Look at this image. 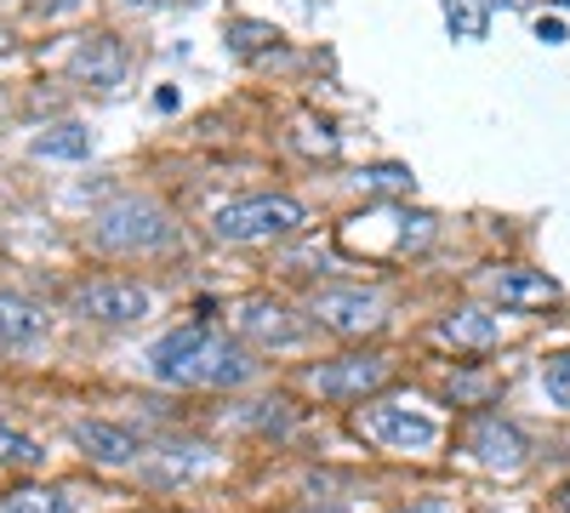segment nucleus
<instances>
[{"instance_id":"nucleus-1","label":"nucleus","mask_w":570,"mask_h":513,"mask_svg":"<svg viewBox=\"0 0 570 513\" xmlns=\"http://www.w3.org/2000/svg\"><path fill=\"white\" fill-rule=\"evenodd\" d=\"M149 371L171 388H240L252 377V359L212 325H177L149 348Z\"/></svg>"},{"instance_id":"nucleus-2","label":"nucleus","mask_w":570,"mask_h":513,"mask_svg":"<svg viewBox=\"0 0 570 513\" xmlns=\"http://www.w3.org/2000/svg\"><path fill=\"white\" fill-rule=\"evenodd\" d=\"M303 223H308V211H303V200H292V195H246V200H228V206L212 217L217 240H234V246L292 240Z\"/></svg>"},{"instance_id":"nucleus-3","label":"nucleus","mask_w":570,"mask_h":513,"mask_svg":"<svg viewBox=\"0 0 570 513\" xmlns=\"http://www.w3.org/2000/svg\"><path fill=\"white\" fill-rule=\"evenodd\" d=\"M91 235L104 251H160L171 240V217L155 200H115L109 211H98Z\"/></svg>"},{"instance_id":"nucleus-4","label":"nucleus","mask_w":570,"mask_h":513,"mask_svg":"<svg viewBox=\"0 0 570 513\" xmlns=\"http://www.w3.org/2000/svg\"><path fill=\"white\" fill-rule=\"evenodd\" d=\"M354 428L376 445H389V451H434V440H440L434 416H422L411 405H365L354 416Z\"/></svg>"},{"instance_id":"nucleus-5","label":"nucleus","mask_w":570,"mask_h":513,"mask_svg":"<svg viewBox=\"0 0 570 513\" xmlns=\"http://www.w3.org/2000/svg\"><path fill=\"white\" fill-rule=\"evenodd\" d=\"M314 319L337 337H365L383 325V297L365 292V286H325L314 297Z\"/></svg>"},{"instance_id":"nucleus-6","label":"nucleus","mask_w":570,"mask_h":513,"mask_svg":"<svg viewBox=\"0 0 570 513\" xmlns=\"http://www.w3.org/2000/svg\"><path fill=\"white\" fill-rule=\"evenodd\" d=\"M389 383V359L383 354H348V359H325L308 371V388L325 399H365L371 388Z\"/></svg>"},{"instance_id":"nucleus-7","label":"nucleus","mask_w":570,"mask_h":513,"mask_svg":"<svg viewBox=\"0 0 570 513\" xmlns=\"http://www.w3.org/2000/svg\"><path fill=\"white\" fill-rule=\"evenodd\" d=\"M75 308L86 319H98V325H131V319H142L155 308V297L142 286H131V279H98V286L75 292Z\"/></svg>"},{"instance_id":"nucleus-8","label":"nucleus","mask_w":570,"mask_h":513,"mask_svg":"<svg viewBox=\"0 0 570 513\" xmlns=\"http://www.w3.org/2000/svg\"><path fill=\"white\" fill-rule=\"evenodd\" d=\"M234 325H240V337H257V343H274V348L303 343V319L285 308V303H274V297H252V303H240Z\"/></svg>"},{"instance_id":"nucleus-9","label":"nucleus","mask_w":570,"mask_h":513,"mask_svg":"<svg viewBox=\"0 0 570 513\" xmlns=\"http://www.w3.org/2000/svg\"><path fill=\"white\" fill-rule=\"evenodd\" d=\"M69 69H75L86 86L115 91V86L126 80V46H120V34H86V40L75 46Z\"/></svg>"},{"instance_id":"nucleus-10","label":"nucleus","mask_w":570,"mask_h":513,"mask_svg":"<svg viewBox=\"0 0 570 513\" xmlns=\"http://www.w3.org/2000/svg\"><path fill=\"white\" fill-rule=\"evenodd\" d=\"M434 337H440L445 348L485 354V348H497L502 325H497V314H485V308H456V314H445V319L434 325Z\"/></svg>"},{"instance_id":"nucleus-11","label":"nucleus","mask_w":570,"mask_h":513,"mask_svg":"<svg viewBox=\"0 0 570 513\" xmlns=\"http://www.w3.org/2000/svg\"><path fill=\"white\" fill-rule=\"evenodd\" d=\"M468 445H473V456H480L485 468H497V474H513L519 462H525V440H519L508 423H497V416H485V423H473Z\"/></svg>"},{"instance_id":"nucleus-12","label":"nucleus","mask_w":570,"mask_h":513,"mask_svg":"<svg viewBox=\"0 0 570 513\" xmlns=\"http://www.w3.org/2000/svg\"><path fill=\"white\" fill-rule=\"evenodd\" d=\"M40 337H46V308L18 292H0V348H35Z\"/></svg>"},{"instance_id":"nucleus-13","label":"nucleus","mask_w":570,"mask_h":513,"mask_svg":"<svg viewBox=\"0 0 570 513\" xmlns=\"http://www.w3.org/2000/svg\"><path fill=\"white\" fill-rule=\"evenodd\" d=\"M75 445H80L91 462H104V468H126V462L142 451L120 423H75Z\"/></svg>"},{"instance_id":"nucleus-14","label":"nucleus","mask_w":570,"mask_h":513,"mask_svg":"<svg viewBox=\"0 0 570 513\" xmlns=\"http://www.w3.org/2000/svg\"><path fill=\"white\" fill-rule=\"evenodd\" d=\"M497 303L502 308H553L559 303V286L537 268H502L497 274Z\"/></svg>"},{"instance_id":"nucleus-15","label":"nucleus","mask_w":570,"mask_h":513,"mask_svg":"<svg viewBox=\"0 0 570 513\" xmlns=\"http://www.w3.org/2000/svg\"><path fill=\"white\" fill-rule=\"evenodd\" d=\"M35 155L40 160H86L91 155V131L86 126H52L35 137Z\"/></svg>"},{"instance_id":"nucleus-16","label":"nucleus","mask_w":570,"mask_h":513,"mask_svg":"<svg viewBox=\"0 0 570 513\" xmlns=\"http://www.w3.org/2000/svg\"><path fill=\"white\" fill-rule=\"evenodd\" d=\"M445 23L456 40H485L491 29V0H445Z\"/></svg>"},{"instance_id":"nucleus-17","label":"nucleus","mask_w":570,"mask_h":513,"mask_svg":"<svg viewBox=\"0 0 570 513\" xmlns=\"http://www.w3.org/2000/svg\"><path fill=\"white\" fill-rule=\"evenodd\" d=\"M0 513H75V507L46 485H18V491L0 496Z\"/></svg>"},{"instance_id":"nucleus-18","label":"nucleus","mask_w":570,"mask_h":513,"mask_svg":"<svg viewBox=\"0 0 570 513\" xmlns=\"http://www.w3.org/2000/svg\"><path fill=\"white\" fill-rule=\"evenodd\" d=\"M0 462H12V468H40L46 445H35V440L18 434V428H0Z\"/></svg>"},{"instance_id":"nucleus-19","label":"nucleus","mask_w":570,"mask_h":513,"mask_svg":"<svg viewBox=\"0 0 570 513\" xmlns=\"http://www.w3.org/2000/svg\"><path fill=\"white\" fill-rule=\"evenodd\" d=\"M360 189L365 195H405L411 189V171L405 166H365L360 171Z\"/></svg>"},{"instance_id":"nucleus-20","label":"nucleus","mask_w":570,"mask_h":513,"mask_svg":"<svg viewBox=\"0 0 570 513\" xmlns=\"http://www.w3.org/2000/svg\"><path fill=\"white\" fill-rule=\"evenodd\" d=\"M542 388H548V399H553L559 411H570V348L542 365Z\"/></svg>"},{"instance_id":"nucleus-21","label":"nucleus","mask_w":570,"mask_h":513,"mask_svg":"<svg viewBox=\"0 0 570 513\" xmlns=\"http://www.w3.org/2000/svg\"><path fill=\"white\" fill-rule=\"evenodd\" d=\"M228 34H234V46H246V52H252V46H263V40H279L268 23H234Z\"/></svg>"},{"instance_id":"nucleus-22","label":"nucleus","mask_w":570,"mask_h":513,"mask_svg":"<svg viewBox=\"0 0 570 513\" xmlns=\"http://www.w3.org/2000/svg\"><path fill=\"white\" fill-rule=\"evenodd\" d=\"M537 34H542V40H548V46H553V40H559V34H564V23H559V18H542V23H537Z\"/></svg>"},{"instance_id":"nucleus-23","label":"nucleus","mask_w":570,"mask_h":513,"mask_svg":"<svg viewBox=\"0 0 570 513\" xmlns=\"http://www.w3.org/2000/svg\"><path fill=\"white\" fill-rule=\"evenodd\" d=\"M559 513H570V485H564V491H559Z\"/></svg>"},{"instance_id":"nucleus-24","label":"nucleus","mask_w":570,"mask_h":513,"mask_svg":"<svg viewBox=\"0 0 570 513\" xmlns=\"http://www.w3.org/2000/svg\"><path fill=\"white\" fill-rule=\"evenodd\" d=\"M297 513H337V507H320V502H314V507H297Z\"/></svg>"},{"instance_id":"nucleus-25","label":"nucleus","mask_w":570,"mask_h":513,"mask_svg":"<svg viewBox=\"0 0 570 513\" xmlns=\"http://www.w3.org/2000/svg\"><path fill=\"white\" fill-rule=\"evenodd\" d=\"M400 513H440V507H400Z\"/></svg>"},{"instance_id":"nucleus-26","label":"nucleus","mask_w":570,"mask_h":513,"mask_svg":"<svg viewBox=\"0 0 570 513\" xmlns=\"http://www.w3.org/2000/svg\"><path fill=\"white\" fill-rule=\"evenodd\" d=\"M131 7H155V0H131Z\"/></svg>"}]
</instances>
